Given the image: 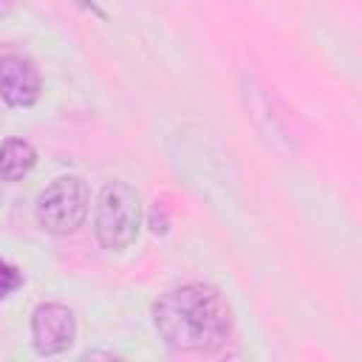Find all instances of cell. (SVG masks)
Returning a JSON list of instances; mask_svg holds the SVG:
<instances>
[{
    "mask_svg": "<svg viewBox=\"0 0 362 362\" xmlns=\"http://www.w3.org/2000/svg\"><path fill=\"white\" fill-rule=\"evenodd\" d=\"M42 90V79L37 65L23 54L0 57V99L8 107H31L37 105Z\"/></svg>",
    "mask_w": 362,
    "mask_h": 362,
    "instance_id": "5",
    "label": "cell"
},
{
    "mask_svg": "<svg viewBox=\"0 0 362 362\" xmlns=\"http://www.w3.org/2000/svg\"><path fill=\"white\" fill-rule=\"evenodd\" d=\"M90 212V189L82 175H59L34 201V218L48 235H74Z\"/></svg>",
    "mask_w": 362,
    "mask_h": 362,
    "instance_id": "3",
    "label": "cell"
},
{
    "mask_svg": "<svg viewBox=\"0 0 362 362\" xmlns=\"http://www.w3.org/2000/svg\"><path fill=\"white\" fill-rule=\"evenodd\" d=\"M153 325L175 351L212 354L232 337V305L209 283H184L153 303Z\"/></svg>",
    "mask_w": 362,
    "mask_h": 362,
    "instance_id": "1",
    "label": "cell"
},
{
    "mask_svg": "<svg viewBox=\"0 0 362 362\" xmlns=\"http://www.w3.org/2000/svg\"><path fill=\"white\" fill-rule=\"evenodd\" d=\"M20 286H23V272L17 266L0 260V300H6L8 294H14Z\"/></svg>",
    "mask_w": 362,
    "mask_h": 362,
    "instance_id": "7",
    "label": "cell"
},
{
    "mask_svg": "<svg viewBox=\"0 0 362 362\" xmlns=\"http://www.w3.org/2000/svg\"><path fill=\"white\" fill-rule=\"evenodd\" d=\"M76 3H79V6L85 8V11H90L93 17H99V20H107V14H105V11H102V8L96 6V0H76Z\"/></svg>",
    "mask_w": 362,
    "mask_h": 362,
    "instance_id": "9",
    "label": "cell"
},
{
    "mask_svg": "<svg viewBox=\"0 0 362 362\" xmlns=\"http://www.w3.org/2000/svg\"><path fill=\"white\" fill-rule=\"evenodd\" d=\"M11 6H14V0H0V17H3V14H8V11H11Z\"/></svg>",
    "mask_w": 362,
    "mask_h": 362,
    "instance_id": "10",
    "label": "cell"
},
{
    "mask_svg": "<svg viewBox=\"0 0 362 362\" xmlns=\"http://www.w3.org/2000/svg\"><path fill=\"white\" fill-rule=\"evenodd\" d=\"M144 223V204L133 184L127 181H107L93 206V235L102 249L124 252L139 240Z\"/></svg>",
    "mask_w": 362,
    "mask_h": 362,
    "instance_id": "2",
    "label": "cell"
},
{
    "mask_svg": "<svg viewBox=\"0 0 362 362\" xmlns=\"http://www.w3.org/2000/svg\"><path fill=\"white\" fill-rule=\"evenodd\" d=\"M37 164V150L25 139H6L0 141V181L14 184L23 181Z\"/></svg>",
    "mask_w": 362,
    "mask_h": 362,
    "instance_id": "6",
    "label": "cell"
},
{
    "mask_svg": "<svg viewBox=\"0 0 362 362\" xmlns=\"http://www.w3.org/2000/svg\"><path fill=\"white\" fill-rule=\"evenodd\" d=\"M76 339V314L65 303H40L31 311V345L40 356H59Z\"/></svg>",
    "mask_w": 362,
    "mask_h": 362,
    "instance_id": "4",
    "label": "cell"
},
{
    "mask_svg": "<svg viewBox=\"0 0 362 362\" xmlns=\"http://www.w3.org/2000/svg\"><path fill=\"white\" fill-rule=\"evenodd\" d=\"M150 232L153 235H164L167 232V215H164V206L156 201V206L150 209Z\"/></svg>",
    "mask_w": 362,
    "mask_h": 362,
    "instance_id": "8",
    "label": "cell"
}]
</instances>
